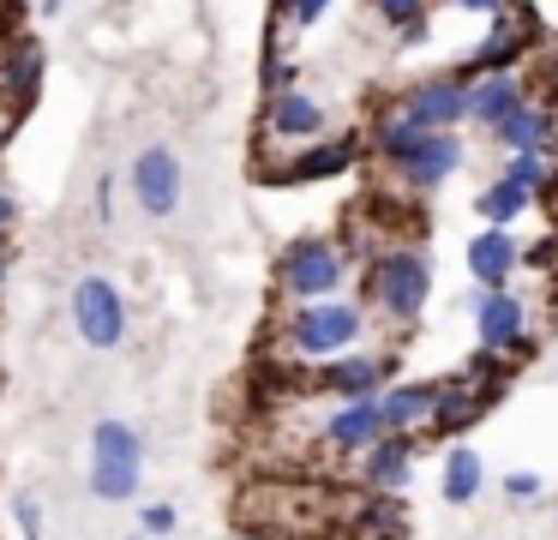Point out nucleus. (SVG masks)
<instances>
[{"mask_svg":"<svg viewBox=\"0 0 558 540\" xmlns=\"http://www.w3.org/2000/svg\"><path fill=\"white\" fill-rule=\"evenodd\" d=\"M366 331V307L361 300H289V312H282V348L301 360H337L349 355L354 343H361Z\"/></svg>","mask_w":558,"mask_h":540,"instance_id":"f257e3e1","label":"nucleus"},{"mask_svg":"<svg viewBox=\"0 0 558 540\" xmlns=\"http://www.w3.org/2000/svg\"><path fill=\"white\" fill-rule=\"evenodd\" d=\"M366 300L385 312L397 331H414L433 300V259L421 247H385L366 259Z\"/></svg>","mask_w":558,"mask_h":540,"instance_id":"f03ea898","label":"nucleus"},{"mask_svg":"<svg viewBox=\"0 0 558 540\" xmlns=\"http://www.w3.org/2000/svg\"><path fill=\"white\" fill-rule=\"evenodd\" d=\"M354 276V252L337 235H294L277 252V295L282 300H330Z\"/></svg>","mask_w":558,"mask_h":540,"instance_id":"7ed1b4c3","label":"nucleus"},{"mask_svg":"<svg viewBox=\"0 0 558 540\" xmlns=\"http://www.w3.org/2000/svg\"><path fill=\"white\" fill-rule=\"evenodd\" d=\"M366 139L361 132H325L313 144H294L277 168H265V187H318V180H342L354 175Z\"/></svg>","mask_w":558,"mask_h":540,"instance_id":"20e7f679","label":"nucleus"},{"mask_svg":"<svg viewBox=\"0 0 558 540\" xmlns=\"http://www.w3.org/2000/svg\"><path fill=\"white\" fill-rule=\"evenodd\" d=\"M126 187H133V204L150 216V223H174L186 204V168L169 144H145L126 168Z\"/></svg>","mask_w":558,"mask_h":540,"instance_id":"39448f33","label":"nucleus"},{"mask_svg":"<svg viewBox=\"0 0 558 540\" xmlns=\"http://www.w3.org/2000/svg\"><path fill=\"white\" fill-rule=\"evenodd\" d=\"M474 343L510 355L517 367L534 360L541 355V336H534V324H529V300L510 295V288H486V300L474 307Z\"/></svg>","mask_w":558,"mask_h":540,"instance_id":"423d86ee","label":"nucleus"},{"mask_svg":"<svg viewBox=\"0 0 558 540\" xmlns=\"http://www.w3.org/2000/svg\"><path fill=\"white\" fill-rule=\"evenodd\" d=\"M73 331L85 348H121L126 343V295L109 276H78L73 283Z\"/></svg>","mask_w":558,"mask_h":540,"instance_id":"0eeeda50","label":"nucleus"},{"mask_svg":"<svg viewBox=\"0 0 558 540\" xmlns=\"http://www.w3.org/2000/svg\"><path fill=\"white\" fill-rule=\"evenodd\" d=\"M469 91H474V79L462 67L457 72H433V79H414L409 91L397 96V108L426 132H450V127L469 120Z\"/></svg>","mask_w":558,"mask_h":540,"instance_id":"6e6552de","label":"nucleus"},{"mask_svg":"<svg viewBox=\"0 0 558 540\" xmlns=\"http://www.w3.org/2000/svg\"><path fill=\"white\" fill-rule=\"evenodd\" d=\"M330 132V108L318 103V96H306L301 84L294 91H277V96H265V115H258V139L265 144H313V139H325Z\"/></svg>","mask_w":558,"mask_h":540,"instance_id":"1a4fd4ad","label":"nucleus"},{"mask_svg":"<svg viewBox=\"0 0 558 540\" xmlns=\"http://www.w3.org/2000/svg\"><path fill=\"white\" fill-rule=\"evenodd\" d=\"M534 43H541V24H534L522 7H505L498 19H486V36L474 43V55H469L462 72H517Z\"/></svg>","mask_w":558,"mask_h":540,"instance_id":"9d476101","label":"nucleus"},{"mask_svg":"<svg viewBox=\"0 0 558 540\" xmlns=\"http://www.w3.org/2000/svg\"><path fill=\"white\" fill-rule=\"evenodd\" d=\"M397 367H402L397 355H354L349 348V355H337V360H318L313 384L349 403V396H378L390 379H397Z\"/></svg>","mask_w":558,"mask_h":540,"instance_id":"9b49d317","label":"nucleus"},{"mask_svg":"<svg viewBox=\"0 0 558 540\" xmlns=\"http://www.w3.org/2000/svg\"><path fill=\"white\" fill-rule=\"evenodd\" d=\"M498 408V396L493 391H481V384H469L462 372H450L445 379V391H438V408H433V439H445V444H457V439H469L474 427H481L486 415Z\"/></svg>","mask_w":558,"mask_h":540,"instance_id":"f8f14e48","label":"nucleus"},{"mask_svg":"<svg viewBox=\"0 0 558 540\" xmlns=\"http://www.w3.org/2000/svg\"><path fill=\"white\" fill-rule=\"evenodd\" d=\"M385 403L378 396H349V403H337V415L318 420V439H325V451L337 456H361L373 439H385Z\"/></svg>","mask_w":558,"mask_h":540,"instance_id":"ddd939ff","label":"nucleus"},{"mask_svg":"<svg viewBox=\"0 0 558 540\" xmlns=\"http://www.w3.org/2000/svg\"><path fill=\"white\" fill-rule=\"evenodd\" d=\"M462 163H469V151H462L457 132H426V139L414 144V156H402V163L390 168V175H397L409 192H438Z\"/></svg>","mask_w":558,"mask_h":540,"instance_id":"4468645a","label":"nucleus"},{"mask_svg":"<svg viewBox=\"0 0 558 540\" xmlns=\"http://www.w3.org/2000/svg\"><path fill=\"white\" fill-rule=\"evenodd\" d=\"M462 259H469V276H474L481 288H510V276L522 271V240H517V228L486 223L481 235H469Z\"/></svg>","mask_w":558,"mask_h":540,"instance_id":"2eb2a0df","label":"nucleus"},{"mask_svg":"<svg viewBox=\"0 0 558 540\" xmlns=\"http://www.w3.org/2000/svg\"><path fill=\"white\" fill-rule=\"evenodd\" d=\"M414 456H421V432H385L361 451V480L373 492H402L414 480Z\"/></svg>","mask_w":558,"mask_h":540,"instance_id":"dca6fc26","label":"nucleus"},{"mask_svg":"<svg viewBox=\"0 0 558 540\" xmlns=\"http://www.w3.org/2000/svg\"><path fill=\"white\" fill-rule=\"evenodd\" d=\"M553 132H558V108L553 103H541V96H529V103H517L505 120L493 127V144L498 151H541V156H553Z\"/></svg>","mask_w":558,"mask_h":540,"instance_id":"f3484780","label":"nucleus"},{"mask_svg":"<svg viewBox=\"0 0 558 540\" xmlns=\"http://www.w3.org/2000/svg\"><path fill=\"white\" fill-rule=\"evenodd\" d=\"M469 79H474V91H469V127H481V132H493L517 103H529V79H522V67L517 72H469Z\"/></svg>","mask_w":558,"mask_h":540,"instance_id":"a211bd4d","label":"nucleus"},{"mask_svg":"<svg viewBox=\"0 0 558 540\" xmlns=\"http://www.w3.org/2000/svg\"><path fill=\"white\" fill-rule=\"evenodd\" d=\"M438 391H445V379L438 384H385V391H378L385 427L390 432H426L433 427V408H438Z\"/></svg>","mask_w":558,"mask_h":540,"instance_id":"6ab92c4d","label":"nucleus"},{"mask_svg":"<svg viewBox=\"0 0 558 540\" xmlns=\"http://www.w3.org/2000/svg\"><path fill=\"white\" fill-rule=\"evenodd\" d=\"M37 79H43L37 36H13V48L0 55V96H13V108H25L37 96Z\"/></svg>","mask_w":558,"mask_h":540,"instance_id":"aec40b11","label":"nucleus"},{"mask_svg":"<svg viewBox=\"0 0 558 540\" xmlns=\"http://www.w3.org/2000/svg\"><path fill=\"white\" fill-rule=\"evenodd\" d=\"M421 139H426V127H414L402 108H385V115H373V127H366V151H373L385 168H397L402 156H414Z\"/></svg>","mask_w":558,"mask_h":540,"instance_id":"412c9836","label":"nucleus"},{"mask_svg":"<svg viewBox=\"0 0 558 540\" xmlns=\"http://www.w3.org/2000/svg\"><path fill=\"white\" fill-rule=\"evenodd\" d=\"M349 516H354V540H402V528H409V511H402L397 492H373V487Z\"/></svg>","mask_w":558,"mask_h":540,"instance_id":"4be33fe9","label":"nucleus"},{"mask_svg":"<svg viewBox=\"0 0 558 540\" xmlns=\"http://www.w3.org/2000/svg\"><path fill=\"white\" fill-rule=\"evenodd\" d=\"M481 487H486V463H481V451H469V444H450L445 451V475H438V492H445V504H474L481 499Z\"/></svg>","mask_w":558,"mask_h":540,"instance_id":"5701e85b","label":"nucleus"},{"mask_svg":"<svg viewBox=\"0 0 558 540\" xmlns=\"http://www.w3.org/2000/svg\"><path fill=\"white\" fill-rule=\"evenodd\" d=\"M138 487H145V468H138V463H109V456H90L85 492L97 504H133Z\"/></svg>","mask_w":558,"mask_h":540,"instance_id":"b1692460","label":"nucleus"},{"mask_svg":"<svg viewBox=\"0 0 558 540\" xmlns=\"http://www.w3.org/2000/svg\"><path fill=\"white\" fill-rule=\"evenodd\" d=\"M90 456H109V463H138L145 468V432L121 415H102L90 427Z\"/></svg>","mask_w":558,"mask_h":540,"instance_id":"393cba45","label":"nucleus"},{"mask_svg":"<svg viewBox=\"0 0 558 540\" xmlns=\"http://www.w3.org/2000/svg\"><path fill=\"white\" fill-rule=\"evenodd\" d=\"M529 204H534V192L510 187L505 175H498V180H486V187L474 192V216H481V223H498V228H517V216L529 211Z\"/></svg>","mask_w":558,"mask_h":540,"instance_id":"a878e982","label":"nucleus"},{"mask_svg":"<svg viewBox=\"0 0 558 540\" xmlns=\"http://www.w3.org/2000/svg\"><path fill=\"white\" fill-rule=\"evenodd\" d=\"M457 372H462L469 384H481V391L505 396V391H510V379H517V360H510V355H498V348H486V343H474V355L462 360Z\"/></svg>","mask_w":558,"mask_h":540,"instance_id":"bb28decb","label":"nucleus"},{"mask_svg":"<svg viewBox=\"0 0 558 540\" xmlns=\"http://www.w3.org/2000/svg\"><path fill=\"white\" fill-rule=\"evenodd\" d=\"M258 84H265V96H277V91H294V84H301V67L289 60V48H282V36H270V43H265V55H258Z\"/></svg>","mask_w":558,"mask_h":540,"instance_id":"cd10ccee","label":"nucleus"},{"mask_svg":"<svg viewBox=\"0 0 558 540\" xmlns=\"http://www.w3.org/2000/svg\"><path fill=\"white\" fill-rule=\"evenodd\" d=\"M498 175H505L510 187H522V192H541L546 180H553V156H541V151H510Z\"/></svg>","mask_w":558,"mask_h":540,"instance_id":"c85d7f7f","label":"nucleus"},{"mask_svg":"<svg viewBox=\"0 0 558 540\" xmlns=\"http://www.w3.org/2000/svg\"><path fill=\"white\" fill-rule=\"evenodd\" d=\"M174 528H181V511H174L169 499H150L145 511H138V535L145 540H174Z\"/></svg>","mask_w":558,"mask_h":540,"instance_id":"c756f323","label":"nucleus"},{"mask_svg":"<svg viewBox=\"0 0 558 540\" xmlns=\"http://www.w3.org/2000/svg\"><path fill=\"white\" fill-rule=\"evenodd\" d=\"M330 7H337V0H277V12H282V24H289V31H313Z\"/></svg>","mask_w":558,"mask_h":540,"instance_id":"7c9ffc66","label":"nucleus"},{"mask_svg":"<svg viewBox=\"0 0 558 540\" xmlns=\"http://www.w3.org/2000/svg\"><path fill=\"white\" fill-rule=\"evenodd\" d=\"M373 12L390 24V31H402L409 19H421V12H433V0H373Z\"/></svg>","mask_w":558,"mask_h":540,"instance_id":"2f4dec72","label":"nucleus"},{"mask_svg":"<svg viewBox=\"0 0 558 540\" xmlns=\"http://www.w3.org/2000/svg\"><path fill=\"white\" fill-rule=\"evenodd\" d=\"M13 523H19V540H43V504L31 499V492L13 499Z\"/></svg>","mask_w":558,"mask_h":540,"instance_id":"473e14b6","label":"nucleus"},{"mask_svg":"<svg viewBox=\"0 0 558 540\" xmlns=\"http://www.w3.org/2000/svg\"><path fill=\"white\" fill-rule=\"evenodd\" d=\"M522 264H529V271H553L558 264V228H546L534 247H522Z\"/></svg>","mask_w":558,"mask_h":540,"instance_id":"72a5a7b5","label":"nucleus"},{"mask_svg":"<svg viewBox=\"0 0 558 540\" xmlns=\"http://www.w3.org/2000/svg\"><path fill=\"white\" fill-rule=\"evenodd\" d=\"M505 499H510V504L541 499V475H529V468H522V475H505Z\"/></svg>","mask_w":558,"mask_h":540,"instance_id":"f704fd0d","label":"nucleus"},{"mask_svg":"<svg viewBox=\"0 0 558 540\" xmlns=\"http://www.w3.org/2000/svg\"><path fill=\"white\" fill-rule=\"evenodd\" d=\"M426 36H433V12H421V19H409V24H402V31H397V43H402V48H421Z\"/></svg>","mask_w":558,"mask_h":540,"instance_id":"c9c22d12","label":"nucleus"},{"mask_svg":"<svg viewBox=\"0 0 558 540\" xmlns=\"http://www.w3.org/2000/svg\"><path fill=\"white\" fill-rule=\"evenodd\" d=\"M13 228H19V199L0 187V240H13Z\"/></svg>","mask_w":558,"mask_h":540,"instance_id":"e433bc0d","label":"nucleus"},{"mask_svg":"<svg viewBox=\"0 0 558 540\" xmlns=\"http://www.w3.org/2000/svg\"><path fill=\"white\" fill-rule=\"evenodd\" d=\"M450 7H457V12H474V19H498L510 0H450Z\"/></svg>","mask_w":558,"mask_h":540,"instance_id":"4c0bfd02","label":"nucleus"},{"mask_svg":"<svg viewBox=\"0 0 558 540\" xmlns=\"http://www.w3.org/2000/svg\"><path fill=\"white\" fill-rule=\"evenodd\" d=\"M97 216H102V223L114 216V175H102V180H97Z\"/></svg>","mask_w":558,"mask_h":540,"instance_id":"58836bf2","label":"nucleus"},{"mask_svg":"<svg viewBox=\"0 0 558 540\" xmlns=\"http://www.w3.org/2000/svg\"><path fill=\"white\" fill-rule=\"evenodd\" d=\"M7 271H13V247L0 240V288H7Z\"/></svg>","mask_w":558,"mask_h":540,"instance_id":"ea45409f","label":"nucleus"},{"mask_svg":"<svg viewBox=\"0 0 558 540\" xmlns=\"http://www.w3.org/2000/svg\"><path fill=\"white\" fill-rule=\"evenodd\" d=\"M126 540H145V535H126Z\"/></svg>","mask_w":558,"mask_h":540,"instance_id":"a19ab883","label":"nucleus"}]
</instances>
